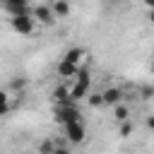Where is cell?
<instances>
[{
  "label": "cell",
  "instance_id": "7c38bea8",
  "mask_svg": "<svg viewBox=\"0 0 154 154\" xmlns=\"http://www.w3.org/2000/svg\"><path fill=\"white\" fill-rule=\"evenodd\" d=\"M87 101H89V106H91V108L106 106V101H103V91H91V94L87 96Z\"/></svg>",
  "mask_w": 154,
  "mask_h": 154
},
{
  "label": "cell",
  "instance_id": "2e32d148",
  "mask_svg": "<svg viewBox=\"0 0 154 154\" xmlns=\"http://www.w3.org/2000/svg\"><path fill=\"white\" fill-rule=\"evenodd\" d=\"M140 96H142L144 101H149V99H154V87H152V84H147V87H142V89H140Z\"/></svg>",
  "mask_w": 154,
  "mask_h": 154
},
{
  "label": "cell",
  "instance_id": "8fae6325",
  "mask_svg": "<svg viewBox=\"0 0 154 154\" xmlns=\"http://www.w3.org/2000/svg\"><path fill=\"white\" fill-rule=\"evenodd\" d=\"M51 7H53L55 17H67L70 14V2H65V0H55V2H51Z\"/></svg>",
  "mask_w": 154,
  "mask_h": 154
},
{
  "label": "cell",
  "instance_id": "ba28073f",
  "mask_svg": "<svg viewBox=\"0 0 154 154\" xmlns=\"http://www.w3.org/2000/svg\"><path fill=\"white\" fill-rule=\"evenodd\" d=\"M55 70H58V77H72V79H75L77 72H79V67L72 65V63H67V60H60Z\"/></svg>",
  "mask_w": 154,
  "mask_h": 154
},
{
  "label": "cell",
  "instance_id": "52a82bcc",
  "mask_svg": "<svg viewBox=\"0 0 154 154\" xmlns=\"http://www.w3.org/2000/svg\"><path fill=\"white\" fill-rule=\"evenodd\" d=\"M89 89H91V82H72V87H70V96H72V101L77 103L79 99H84L87 94H89Z\"/></svg>",
  "mask_w": 154,
  "mask_h": 154
},
{
  "label": "cell",
  "instance_id": "8992f818",
  "mask_svg": "<svg viewBox=\"0 0 154 154\" xmlns=\"http://www.w3.org/2000/svg\"><path fill=\"white\" fill-rule=\"evenodd\" d=\"M123 89L120 87H108V89H103V101H106V106H118V103H123Z\"/></svg>",
  "mask_w": 154,
  "mask_h": 154
},
{
  "label": "cell",
  "instance_id": "6da1fadb",
  "mask_svg": "<svg viewBox=\"0 0 154 154\" xmlns=\"http://www.w3.org/2000/svg\"><path fill=\"white\" fill-rule=\"evenodd\" d=\"M53 120L58 125H70V123H79L82 120V113L77 108V103H70V106H55L53 108Z\"/></svg>",
  "mask_w": 154,
  "mask_h": 154
},
{
  "label": "cell",
  "instance_id": "ac0fdd59",
  "mask_svg": "<svg viewBox=\"0 0 154 154\" xmlns=\"http://www.w3.org/2000/svg\"><path fill=\"white\" fill-rule=\"evenodd\" d=\"M55 154H72L67 147H55Z\"/></svg>",
  "mask_w": 154,
  "mask_h": 154
},
{
  "label": "cell",
  "instance_id": "ffe728a7",
  "mask_svg": "<svg viewBox=\"0 0 154 154\" xmlns=\"http://www.w3.org/2000/svg\"><path fill=\"white\" fill-rule=\"evenodd\" d=\"M149 70H152V75H154V60H152V65H149Z\"/></svg>",
  "mask_w": 154,
  "mask_h": 154
},
{
  "label": "cell",
  "instance_id": "9c48e42d",
  "mask_svg": "<svg viewBox=\"0 0 154 154\" xmlns=\"http://www.w3.org/2000/svg\"><path fill=\"white\" fill-rule=\"evenodd\" d=\"M82 58H84V48H79V46H75V48H70V51H65V55H63L60 60H67V63H72V65H77V67H79V63H82Z\"/></svg>",
  "mask_w": 154,
  "mask_h": 154
},
{
  "label": "cell",
  "instance_id": "5bb4252c",
  "mask_svg": "<svg viewBox=\"0 0 154 154\" xmlns=\"http://www.w3.org/2000/svg\"><path fill=\"white\" fill-rule=\"evenodd\" d=\"M26 87V79H12L10 84H7V91H17V96H19V91Z\"/></svg>",
  "mask_w": 154,
  "mask_h": 154
},
{
  "label": "cell",
  "instance_id": "9a60e30c",
  "mask_svg": "<svg viewBox=\"0 0 154 154\" xmlns=\"http://www.w3.org/2000/svg\"><path fill=\"white\" fill-rule=\"evenodd\" d=\"M118 135L125 140V137H130L132 135V123L128 120V123H120V128H118Z\"/></svg>",
  "mask_w": 154,
  "mask_h": 154
},
{
  "label": "cell",
  "instance_id": "e0dca14e",
  "mask_svg": "<svg viewBox=\"0 0 154 154\" xmlns=\"http://www.w3.org/2000/svg\"><path fill=\"white\" fill-rule=\"evenodd\" d=\"M144 125H147V130H154V113H152V116H147Z\"/></svg>",
  "mask_w": 154,
  "mask_h": 154
},
{
  "label": "cell",
  "instance_id": "3957f363",
  "mask_svg": "<svg viewBox=\"0 0 154 154\" xmlns=\"http://www.w3.org/2000/svg\"><path fill=\"white\" fill-rule=\"evenodd\" d=\"M2 10L10 14V19H14V17H24V14H31V10H29V5H26L24 0H5V2H2Z\"/></svg>",
  "mask_w": 154,
  "mask_h": 154
},
{
  "label": "cell",
  "instance_id": "d6986e66",
  "mask_svg": "<svg viewBox=\"0 0 154 154\" xmlns=\"http://www.w3.org/2000/svg\"><path fill=\"white\" fill-rule=\"evenodd\" d=\"M149 22L154 24V10H149Z\"/></svg>",
  "mask_w": 154,
  "mask_h": 154
},
{
  "label": "cell",
  "instance_id": "5b68a950",
  "mask_svg": "<svg viewBox=\"0 0 154 154\" xmlns=\"http://www.w3.org/2000/svg\"><path fill=\"white\" fill-rule=\"evenodd\" d=\"M31 14H34V19L41 22V24H53V22H55V14H53V7H51V5H36V7L31 10Z\"/></svg>",
  "mask_w": 154,
  "mask_h": 154
},
{
  "label": "cell",
  "instance_id": "277c9868",
  "mask_svg": "<svg viewBox=\"0 0 154 154\" xmlns=\"http://www.w3.org/2000/svg\"><path fill=\"white\" fill-rule=\"evenodd\" d=\"M84 137H87V130H84V123H82V120L65 125V140H67V142L79 144V142H84Z\"/></svg>",
  "mask_w": 154,
  "mask_h": 154
},
{
  "label": "cell",
  "instance_id": "7a4b0ae2",
  "mask_svg": "<svg viewBox=\"0 0 154 154\" xmlns=\"http://www.w3.org/2000/svg\"><path fill=\"white\" fill-rule=\"evenodd\" d=\"M10 24H12V29H14L17 34H22V36H29V34L36 29V19H34V14L14 17V19H10Z\"/></svg>",
  "mask_w": 154,
  "mask_h": 154
},
{
  "label": "cell",
  "instance_id": "30bf717a",
  "mask_svg": "<svg viewBox=\"0 0 154 154\" xmlns=\"http://www.w3.org/2000/svg\"><path fill=\"white\" fill-rule=\"evenodd\" d=\"M113 118H116V123H128L130 120V108L125 103H118L113 108Z\"/></svg>",
  "mask_w": 154,
  "mask_h": 154
},
{
  "label": "cell",
  "instance_id": "4fadbf2b",
  "mask_svg": "<svg viewBox=\"0 0 154 154\" xmlns=\"http://www.w3.org/2000/svg\"><path fill=\"white\" fill-rule=\"evenodd\" d=\"M55 147H58L55 140L48 137V140H43V142L38 144V154H55Z\"/></svg>",
  "mask_w": 154,
  "mask_h": 154
}]
</instances>
